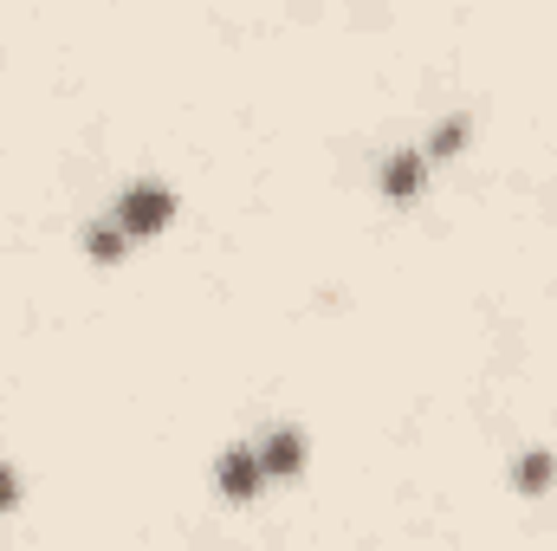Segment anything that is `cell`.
I'll list each match as a JSON object with an SVG mask.
<instances>
[{
	"instance_id": "cell-1",
	"label": "cell",
	"mask_w": 557,
	"mask_h": 551,
	"mask_svg": "<svg viewBox=\"0 0 557 551\" xmlns=\"http://www.w3.org/2000/svg\"><path fill=\"white\" fill-rule=\"evenodd\" d=\"M111 221H117L131 241H137V234H156V228H169V221H175V195H169L162 182H131V188L117 195Z\"/></svg>"
},
{
	"instance_id": "cell-2",
	"label": "cell",
	"mask_w": 557,
	"mask_h": 551,
	"mask_svg": "<svg viewBox=\"0 0 557 551\" xmlns=\"http://www.w3.org/2000/svg\"><path fill=\"white\" fill-rule=\"evenodd\" d=\"M305 467V434L298 428H273L267 441H260V474L267 480H292Z\"/></svg>"
},
{
	"instance_id": "cell-3",
	"label": "cell",
	"mask_w": 557,
	"mask_h": 551,
	"mask_svg": "<svg viewBox=\"0 0 557 551\" xmlns=\"http://www.w3.org/2000/svg\"><path fill=\"white\" fill-rule=\"evenodd\" d=\"M214 480H221V493H227V500H253L267 474H260V454H253V448H227Z\"/></svg>"
},
{
	"instance_id": "cell-4",
	"label": "cell",
	"mask_w": 557,
	"mask_h": 551,
	"mask_svg": "<svg viewBox=\"0 0 557 551\" xmlns=\"http://www.w3.org/2000/svg\"><path fill=\"white\" fill-rule=\"evenodd\" d=\"M421 175H428V156H421V149H396V156L383 162V175H376V182H383V195H389V201H409V195L421 188Z\"/></svg>"
},
{
	"instance_id": "cell-5",
	"label": "cell",
	"mask_w": 557,
	"mask_h": 551,
	"mask_svg": "<svg viewBox=\"0 0 557 551\" xmlns=\"http://www.w3.org/2000/svg\"><path fill=\"white\" fill-rule=\"evenodd\" d=\"M467 131H473V118H467V111H454V118H441V131L428 137V149H421V156H428V162H447V156H454V149L467 143Z\"/></svg>"
},
{
	"instance_id": "cell-6",
	"label": "cell",
	"mask_w": 557,
	"mask_h": 551,
	"mask_svg": "<svg viewBox=\"0 0 557 551\" xmlns=\"http://www.w3.org/2000/svg\"><path fill=\"white\" fill-rule=\"evenodd\" d=\"M512 480H519V493H545L557 480V461L545 448H532V454H519V474H512Z\"/></svg>"
},
{
	"instance_id": "cell-7",
	"label": "cell",
	"mask_w": 557,
	"mask_h": 551,
	"mask_svg": "<svg viewBox=\"0 0 557 551\" xmlns=\"http://www.w3.org/2000/svg\"><path fill=\"white\" fill-rule=\"evenodd\" d=\"M124 247H131V234H124L117 221H98V228H91V260L111 267V260H124Z\"/></svg>"
},
{
	"instance_id": "cell-8",
	"label": "cell",
	"mask_w": 557,
	"mask_h": 551,
	"mask_svg": "<svg viewBox=\"0 0 557 551\" xmlns=\"http://www.w3.org/2000/svg\"><path fill=\"white\" fill-rule=\"evenodd\" d=\"M13 500H20V480H13V467L0 461V506H13Z\"/></svg>"
}]
</instances>
